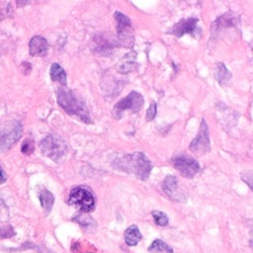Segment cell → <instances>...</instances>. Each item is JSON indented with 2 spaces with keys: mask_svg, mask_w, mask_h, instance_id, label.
Instances as JSON below:
<instances>
[{
  "mask_svg": "<svg viewBox=\"0 0 253 253\" xmlns=\"http://www.w3.org/2000/svg\"><path fill=\"white\" fill-rule=\"evenodd\" d=\"M113 164L115 168L134 175L143 181L148 178L152 169L150 160L143 153L138 151L117 158Z\"/></svg>",
  "mask_w": 253,
  "mask_h": 253,
  "instance_id": "cell-1",
  "label": "cell"
},
{
  "mask_svg": "<svg viewBox=\"0 0 253 253\" xmlns=\"http://www.w3.org/2000/svg\"><path fill=\"white\" fill-rule=\"evenodd\" d=\"M58 105L70 116H75L78 120L91 124V118L88 109L83 101L75 96V94L66 87H60L56 91Z\"/></svg>",
  "mask_w": 253,
  "mask_h": 253,
  "instance_id": "cell-2",
  "label": "cell"
},
{
  "mask_svg": "<svg viewBox=\"0 0 253 253\" xmlns=\"http://www.w3.org/2000/svg\"><path fill=\"white\" fill-rule=\"evenodd\" d=\"M23 126L19 121L0 123V151L8 150L22 136Z\"/></svg>",
  "mask_w": 253,
  "mask_h": 253,
  "instance_id": "cell-3",
  "label": "cell"
},
{
  "mask_svg": "<svg viewBox=\"0 0 253 253\" xmlns=\"http://www.w3.org/2000/svg\"><path fill=\"white\" fill-rule=\"evenodd\" d=\"M42 153L52 159L58 161L65 153V141L57 134H48L39 144Z\"/></svg>",
  "mask_w": 253,
  "mask_h": 253,
  "instance_id": "cell-4",
  "label": "cell"
},
{
  "mask_svg": "<svg viewBox=\"0 0 253 253\" xmlns=\"http://www.w3.org/2000/svg\"><path fill=\"white\" fill-rule=\"evenodd\" d=\"M143 97L138 92L132 91L126 97L119 101L114 109H113V116L116 119H121L122 115L125 111L131 110L132 113H137L143 107Z\"/></svg>",
  "mask_w": 253,
  "mask_h": 253,
  "instance_id": "cell-5",
  "label": "cell"
},
{
  "mask_svg": "<svg viewBox=\"0 0 253 253\" xmlns=\"http://www.w3.org/2000/svg\"><path fill=\"white\" fill-rule=\"evenodd\" d=\"M68 204L82 211L88 212L93 210L95 202L93 195L88 190L83 188H74L69 194Z\"/></svg>",
  "mask_w": 253,
  "mask_h": 253,
  "instance_id": "cell-6",
  "label": "cell"
},
{
  "mask_svg": "<svg viewBox=\"0 0 253 253\" xmlns=\"http://www.w3.org/2000/svg\"><path fill=\"white\" fill-rule=\"evenodd\" d=\"M115 19L118 23V37L121 43L125 46H131L133 43L134 36L130 20L125 14L118 11L115 13Z\"/></svg>",
  "mask_w": 253,
  "mask_h": 253,
  "instance_id": "cell-7",
  "label": "cell"
},
{
  "mask_svg": "<svg viewBox=\"0 0 253 253\" xmlns=\"http://www.w3.org/2000/svg\"><path fill=\"white\" fill-rule=\"evenodd\" d=\"M189 148L193 153H195L197 155H203L211 150L209 129H208V126H207V123L205 120H202L199 133L192 140V142L189 145Z\"/></svg>",
  "mask_w": 253,
  "mask_h": 253,
  "instance_id": "cell-8",
  "label": "cell"
},
{
  "mask_svg": "<svg viewBox=\"0 0 253 253\" xmlns=\"http://www.w3.org/2000/svg\"><path fill=\"white\" fill-rule=\"evenodd\" d=\"M174 167L180 172L183 177L193 178L200 172L199 162L192 157L180 156L173 159Z\"/></svg>",
  "mask_w": 253,
  "mask_h": 253,
  "instance_id": "cell-9",
  "label": "cell"
},
{
  "mask_svg": "<svg viewBox=\"0 0 253 253\" xmlns=\"http://www.w3.org/2000/svg\"><path fill=\"white\" fill-rule=\"evenodd\" d=\"M199 20L197 18L183 19L176 23L169 31V34L175 35L176 37H181L185 34H194L197 31V24Z\"/></svg>",
  "mask_w": 253,
  "mask_h": 253,
  "instance_id": "cell-10",
  "label": "cell"
},
{
  "mask_svg": "<svg viewBox=\"0 0 253 253\" xmlns=\"http://www.w3.org/2000/svg\"><path fill=\"white\" fill-rule=\"evenodd\" d=\"M48 44L44 38L35 36L30 40L29 52L32 56H44L47 52Z\"/></svg>",
  "mask_w": 253,
  "mask_h": 253,
  "instance_id": "cell-11",
  "label": "cell"
},
{
  "mask_svg": "<svg viewBox=\"0 0 253 253\" xmlns=\"http://www.w3.org/2000/svg\"><path fill=\"white\" fill-rule=\"evenodd\" d=\"M136 52L130 51L125 54L117 63V69L120 73H128L135 68Z\"/></svg>",
  "mask_w": 253,
  "mask_h": 253,
  "instance_id": "cell-12",
  "label": "cell"
},
{
  "mask_svg": "<svg viewBox=\"0 0 253 253\" xmlns=\"http://www.w3.org/2000/svg\"><path fill=\"white\" fill-rule=\"evenodd\" d=\"M162 190L172 200L181 201L180 195L178 194V191H177V179H176V177H174L172 175L166 176V178L164 179V181L162 183Z\"/></svg>",
  "mask_w": 253,
  "mask_h": 253,
  "instance_id": "cell-13",
  "label": "cell"
},
{
  "mask_svg": "<svg viewBox=\"0 0 253 253\" xmlns=\"http://www.w3.org/2000/svg\"><path fill=\"white\" fill-rule=\"evenodd\" d=\"M213 76L216 79V81L219 83V85L223 86L230 80L231 73L228 71V69L225 67V65L222 62H217L214 66Z\"/></svg>",
  "mask_w": 253,
  "mask_h": 253,
  "instance_id": "cell-14",
  "label": "cell"
},
{
  "mask_svg": "<svg viewBox=\"0 0 253 253\" xmlns=\"http://www.w3.org/2000/svg\"><path fill=\"white\" fill-rule=\"evenodd\" d=\"M141 239V233L134 224L128 226L125 232V241L128 246H135Z\"/></svg>",
  "mask_w": 253,
  "mask_h": 253,
  "instance_id": "cell-15",
  "label": "cell"
},
{
  "mask_svg": "<svg viewBox=\"0 0 253 253\" xmlns=\"http://www.w3.org/2000/svg\"><path fill=\"white\" fill-rule=\"evenodd\" d=\"M39 199H40V202H41V205L43 209L44 213L48 214L50 212L51 208H52L53 203H54L53 195L49 191H47L46 189H42L40 192Z\"/></svg>",
  "mask_w": 253,
  "mask_h": 253,
  "instance_id": "cell-16",
  "label": "cell"
},
{
  "mask_svg": "<svg viewBox=\"0 0 253 253\" xmlns=\"http://www.w3.org/2000/svg\"><path fill=\"white\" fill-rule=\"evenodd\" d=\"M49 74L52 81H57L62 86L66 85V73L58 63H52L50 66Z\"/></svg>",
  "mask_w": 253,
  "mask_h": 253,
  "instance_id": "cell-17",
  "label": "cell"
},
{
  "mask_svg": "<svg viewBox=\"0 0 253 253\" xmlns=\"http://www.w3.org/2000/svg\"><path fill=\"white\" fill-rule=\"evenodd\" d=\"M150 253H173V249L161 239H155L148 247Z\"/></svg>",
  "mask_w": 253,
  "mask_h": 253,
  "instance_id": "cell-18",
  "label": "cell"
},
{
  "mask_svg": "<svg viewBox=\"0 0 253 253\" xmlns=\"http://www.w3.org/2000/svg\"><path fill=\"white\" fill-rule=\"evenodd\" d=\"M152 216L155 221V223L159 226H166L168 224V217L163 211H152Z\"/></svg>",
  "mask_w": 253,
  "mask_h": 253,
  "instance_id": "cell-19",
  "label": "cell"
},
{
  "mask_svg": "<svg viewBox=\"0 0 253 253\" xmlns=\"http://www.w3.org/2000/svg\"><path fill=\"white\" fill-rule=\"evenodd\" d=\"M21 151L22 153L26 154V155H30L31 153H33L34 151V141L32 139H25L24 142L22 143L21 146Z\"/></svg>",
  "mask_w": 253,
  "mask_h": 253,
  "instance_id": "cell-20",
  "label": "cell"
},
{
  "mask_svg": "<svg viewBox=\"0 0 253 253\" xmlns=\"http://www.w3.org/2000/svg\"><path fill=\"white\" fill-rule=\"evenodd\" d=\"M16 234L14 228L11 225L0 226V238H9Z\"/></svg>",
  "mask_w": 253,
  "mask_h": 253,
  "instance_id": "cell-21",
  "label": "cell"
},
{
  "mask_svg": "<svg viewBox=\"0 0 253 253\" xmlns=\"http://www.w3.org/2000/svg\"><path fill=\"white\" fill-rule=\"evenodd\" d=\"M156 113H157L156 104H155V103H152V104L149 106L148 110H147V113H146V121H147V122L152 121V120L155 118Z\"/></svg>",
  "mask_w": 253,
  "mask_h": 253,
  "instance_id": "cell-22",
  "label": "cell"
},
{
  "mask_svg": "<svg viewBox=\"0 0 253 253\" xmlns=\"http://www.w3.org/2000/svg\"><path fill=\"white\" fill-rule=\"evenodd\" d=\"M7 180V176H6V173L5 171L3 170V168L0 166V184H3L5 183Z\"/></svg>",
  "mask_w": 253,
  "mask_h": 253,
  "instance_id": "cell-23",
  "label": "cell"
}]
</instances>
